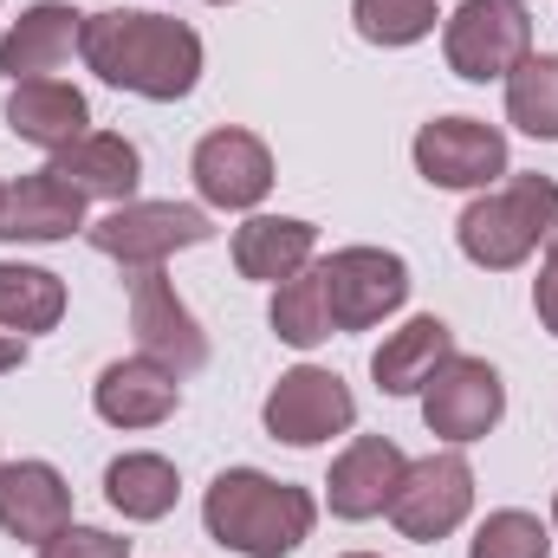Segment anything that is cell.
I'll return each instance as SVG.
<instances>
[{
	"label": "cell",
	"instance_id": "1",
	"mask_svg": "<svg viewBox=\"0 0 558 558\" xmlns=\"http://www.w3.org/2000/svg\"><path fill=\"white\" fill-rule=\"evenodd\" d=\"M78 59L111 85L149 105H182L202 85V33L169 13H137V7H105L85 13Z\"/></svg>",
	"mask_w": 558,
	"mask_h": 558
},
{
	"label": "cell",
	"instance_id": "2",
	"mask_svg": "<svg viewBox=\"0 0 558 558\" xmlns=\"http://www.w3.org/2000/svg\"><path fill=\"white\" fill-rule=\"evenodd\" d=\"M202 526L221 553L292 558L318 526V500L292 481L260 474V468H221L202 494Z\"/></svg>",
	"mask_w": 558,
	"mask_h": 558
},
{
	"label": "cell",
	"instance_id": "3",
	"mask_svg": "<svg viewBox=\"0 0 558 558\" xmlns=\"http://www.w3.org/2000/svg\"><path fill=\"white\" fill-rule=\"evenodd\" d=\"M461 254L481 274H513L533 254L558 247V182L553 175H507L500 189H481L454 221Z\"/></svg>",
	"mask_w": 558,
	"mask_h": 558
},
{
	"label": "cell",
	"instance_id": "4",
	"mask_svg": "<svg viewBox=\"0 0 558 558\" xmlns=\"http://www.w3.org/2000/svg\"><path fill=\"white\" fill-rule=\"evenodd\" d=\"M441 59L468 85L513 78L533 59V7L526 0H461L441 20Z\"/></svg>",
	"mask_w": 558,
	"mask_h": 558
},
{
	"label": "cell",
	"instance_id": "5",
	"mask_svg": "<svg viewBox=\"0 0 558 558\" xmlns=\"http://www.w3.org/2000/svg\"><path fill=\"white\" fill-rule=\"evenodd\" d=\"M85 241L105 254V260H118V267H162L169 254H182V247H202V241H215V215L208 208H195V202H118L111 215H98L92 228H85Z\"/></svg>",
	"mask_w": 558,
	"mask_h": 558
},
{
	"label": "cell",
	"instance_id": "6",
	"mask_svg": "<svg viewBox=\"0 0 558 558\" xmlns=\"http://www.w3.org/2000/svg\"><path fill=\"white\" fill-rule=\"evenodd\" d=\"M474 513V468L461 448H435L403 468L397 494H390V526L416 546H435L448 533H461Z\"/></svg>",
	"mask_w": 558,
	"mask_h": 558
},
{
	"label": "cell",
	"instance_id": "7",
	"mask_svg": "<svg viewBox=\"0 0 558 558\" xmlns=\"http://www.w3.org/2000/svg\"><path fill=\"white\" fill-rule=\"evenodd\" d=\"M325 279V305L338 331H371L384 318H397L410 305V260L390 247H338L331 260H318Z\"/></svg>",
	"mask_w": 558,
	"mask_h": 558
},
{
	"label": "cell",
	"instance_id": "8",
	"mask_svg": "<svg viewBox=\"0 0 558 558\" xmlns=\"http://www.w3.org/2000/svg\"><path fill=\"white\" fill-rule=\"evenodd\" d=\"M410 156L428 189L481 195V189H500V175H507V131L481 124V118H428Z\"/></svg>",
	"mask_w": 558,
	"mask_h": 558
},
{
	"label": "cell",
	"instance_id": "9",
	"mask_svg": "<svg viewBox=\"0 0 558 558\" xmlns=\"http://www.w3.org/2000/svg\"><path fill=\"white\" fill-rule=\"evenodd\" d=\"M260 422H267V435L286 441V448H325L331 435H351V422H357V397H351V384H344L338 371L292 364L274 390H267Z\"/></svg>",
	"mask_w": 558,
	"mask_h": 558
},
{
	"label": "cell",
	"instance_id": "10",
	"mask_svg": "<svg viewBox=\"0 0 558 558\" xmlns=\"http://www.w3.org/2000/svg\"><path fill=\"white\" fill-rule=\"evenodd\" d=\"M507 416V384L487 357H448L428 384H422V422L428 435H441L448 448H468L481 435H494Z\"/></svg>",
	"mask_w": 558,
	"mask_h": 558
},
{
	"label": "cell",
	"instance_id": "11",
	"mask_svg": "<svg viewBox=\"0 0 558 558\" xmlns=\"http://www.w3.org/2000/svg\"><path fill=\"white\" fill-rule=\"evenodd\" d=\"M189 175H195V195L202 208H221V215H254L267 195H274V149L228 124V131H208L189 156Z\"/></svg>",
	"mask_w": 558,
	"mask_h": 558
},
{
	"label": "cell",
	"instance_id": "12",
	"mask_svg": "<svg viewBox=\"0 0 558 558\" xmlns=\"http://www.w3.org/2000/svg\"><path fill=\"white\" fill-rule=\"evenodd\" d=\"M131 331H137L143 357H156L175 377H195L208 364V331L195 325V312L182 305L175 279L162 267H137V279H131Z\"/></svg>",
	"mask_w": 558,
	"mask_h": 558
},
{
	"label": "cell",
	"instance_id": "13",
	"mask_svg": "<svg viewBox=\"0 0 558 558\" xmlns=\"http://www.w3.org/2000/svg\"><path fill=\"white\" fill-rule=\"evenodd\" d=\"M85 221V195L46 162V169H26L0 189V241L13 247H52V241H72Z\"/></svg>",
	"mask_w": 558,
	"mask_h": 558
},
{
	"label": "cell",
	"instance_id": "14",
	"mask_svg": "<svg viewBox=\"0 0 558 558\" xmlns=\"http://www.w3.org/2000/svg\"><path fill=\"white\" fill-rule=\"evenodd\" d=\"M403 468H410V454L390 441V435H357L338 461H331V474H325V507H331V520H377V513H390V494H397V481H403Z\"/></svg>",
	"mask_w": 558,
	"mask_h": 558
},
{
	"label": "cell",
	"instance_id": "15",
	"mask_svg": "<svg viewBox=\"0 0 558 558\" xmlns=\"http://www.w3.org/2000/svg\"><path fill=\"white\" fill-rule=\"evenodd\" d=\"M78 39H85V13H78L72 0H33V7L0 33V72H7L13 85L52 78V72L72 65Z\"/></svg>",
	"mask_w": 558,
	"mask_h": 558
},
{
	"label": "cell",
	"instance_id": "16",
	"mask_svg": "<svg viewBox=\"0 0 558 558\" xmlns=\"http://www.w3.org/2000/svg\"><path fill=\"white\" fill-rule=\"evenodd\" d=\"M72 526V487L52 461H0V533L46 546Z\"/></svg>",
	"mask_w": 558,
	"mask_h": 558
},
{
	"label": "cell",
	"instance_id": "17",
	"mask_svg": "<svg viewBox=\"0 0 558 558\" xmlns=\"http://www.w3.org/2000/svg\"><path fill=\"white\" fill-rule=\"evenodd\" d=\"M175 403H182V377L162 371L143 351L105 364L98 384H92V410H98V422H111V428H162V422L175 416Z\"/></svg>",
	"mask_w": 558,
	"mask_h": 558
},
{
	"label": "cell",
	"instance_id": "18",
	"mask_svg": "<svg viewBox=\"0 0 558 558\" xmlns=\"http://www.w3.org/2000/svg\"><path fill=\"white\" fill-rule=\"evenodd\" d=\"M7 131L33 149H46V156H59L92 131V105L65 78H26L7 92Z\"/></svg>",
	"mask_w": 558,
	"mask_h": 558
},
{
	"label": "cell",
	"instance_id": "19",
	"mask_svg": "<svg viewBox=\"0 0 558 558\" xmlns=\"http://www.w3.org/2000/svg\"><path fill=\"white\" fill-rule=\"evenodd\" d=\"M52 169L85 195V202H137V182H143V156L124 131H85L72 149L52 156Z\"/></svg>",
	"mask_w": 558,
	"mask_h": 558
},
{
	"label": "cell",
	"instance_id": "20",
	"mask_svg": "<svg viewBox=\"0 0 558 558\" xmlns=\"http://www.w3.org/2000/svg\"><path fill=\"white\" fill-rule=\"evenodd\" d=\"M454 357V331L435 318V312H416L403 318L377 351H371V377L384 397H422V384Z\"/></svg>",
	"mask_w": 558,
	"mask_h": 558
},
{
	"label": "cell",
	"instance_id": "21",
	"mask_svg": "<svg viewBox=\"0 0 558 558\" xmlns=\"http://www.w3.org/2000/svg\"><path fill=\"white\" fill-rule=\"evenodd\" d=\"M312 254H318V228L299 215H247L234 228V274L241 279L279 286V279L305 274Z\"/></svg>",
	"mask_w": 558,
	"mask_h": 558
},
{
	"label": "cell",
	"instance_id": "22",
	"mask_svg": "<svg viewBox=\"0 0 558 558\" xmlns=\"http://www.w3.org/2000/svg\"><path fill=\"white\" fill-rule=\"evenodd\" d=\"M105 500H111V513H124L131 526H156V520H169L175 513V500H182V474H175V461L169 454H118L111 468H105Z\"/></svg>",
	"mask_w": 558,
	"mask_h": 558
},
{
	"label": "cell",
	"instance_id": "23",
	"mask_svg": "<svg viewBox=\"0 0 558 558\" xmlns=\"http://www.w3.org/2000/svg\"><path fill=\"white\" fill-rule=\"evenodd\" d=\"M59 318H65V279L26 260H0V331L39 338L59 331Z\"/></svg>",
	"mask_w": 558,
	"mask_h": 558
},
{
	"label": "cell",
	"instance_id": "24",
	"mask_svg": "<svg viewBox=\"0 0 558 558\" xmlns=\"http://www.w3.org/2000/svg\"><path fill=\"white\" fill-rule=\"evenodd\" d=\"M274 338L279 344H292V351H312V344H325L338 325H331V305H325V279L318 267H305V274L279 279L274 286Z\"/></svg>",
	"mask_w": 558,
	"mask_h": 558
},
{
	"label": "cell",
	"instance_id": "25",
	"mask_svg": "<svg viewBox=\"0 0 558 558\" xmlns=\"http://www.w3.org/2000/svg\"><path fill=\"white\" fill-rule=\"evenodd\" d=\"M507 124L539 143H558V52H533L507 78Z\"/></svg>",
	"mask_w": 558,
	"mask_h": 558
},
{
	"label": "cell",
	"instance_id": "26",
	"mask_svg": "<svg viewBox=\"0 0 558 558\" xmlns=\"http://www.w3.org/2000/svg\"><path fill=\"white\" fill-rule=\"evenodd\" d=\"M351 20H357V39L397 52V46H416L435 33V0H351Z\"/></svg>",
	"mask_w": 558,
	"mask_h": 558
},
{
	"label": "cell",
	"instance_id": "27",
	"mask_svg": "<svg viewBox=\"0 0 558 558\" xmlns=\"http://www.w3.org/2000/svg\"><path fill=\"white\" fill-rule=\"evenodd\" d=\"M468 558H553V526H539V513L526 507H500L474 526Z\"/></svg>",
	"mask_w": 558,
	"mask_h": 558
},
{
	"label": "cell",
	"instance_id": "28",
	"mask_svg": "<svg viewBox=\"0 0 558 558\" xmlns=\"http://www.w3.org/2000/svg\"><path fill=\"white\" fill-rule=\"evenodd\" d=\"M39 558H131V539H118V533H105V526H65L59 539H46Z\"/></svg>",
	"mask_w": 558,
	"mask_h": 558
},
{
	"label": "cell",
	"instance_id": "29",
	"mask_svg": "<svg viewBox=\"0 0 558 558\" xmlns=\"http://www.w3.org/2000/svg\"><path fill=\"white\" fill-rule=\"evenodd\" d=\"M533 312H539V325L558 338V247L539 260V279H533Z\"/></svg>",
	"mask_w": 558,
	"mask_h": 558
},
{
	"label": "cell",
	"instance_id": "30",
	"mask_svg": "<svg viewBox=\"0 0 558 558\" xmlns=\"http://www.w3.org/2000/svg\"><path fill=\"white\" fill-rule=\"evenodd\" d=\"M20 364H26V338L0 331V377H7V371H20Z\"/></svg>",
	"mask_w": 558,
	"mask_h": 558
},
{
	"label": "cell",
	"instance_id": "31",
	"mask_svg": "<svg viewBox=\"0 0 558 558\" xmlns=\"http://www.w3.org/2000/svg\"><path fill=\"white\" fill-rule=\"evenodd\" d=\"M553 533H558V494H553Z\"/></svg>",
	"mask_w": 558,
	"mask_h": 558
},
{
	"label": "cell",
	"instance_id": "32",
	"mask_svg": "<svg viewBox=\"0 0 558 558\" xmlns=\"http://www.w3.org/2000/svg\"><path fill=\"white\" fill-rule=\"evenodd\" d=\"M344 558H377V553H344Z\"/></svg>",
	"mask_w": 558,
	"mask_h": 558
},
{
	"label": "cell",
	"instance_id": "33",
	"mask_svg": "<svg viewBox=\"0 0 558 558\" xmlns=\"http://www.w3.org/2000/svg\"><path fill=\"white\" fill-rule=\"evenodd\" d=\"M208 7H234V0H208Z\"/></svg>",
	"mask_w": 558,
	"mask_h": 558
},
{
	"label": "cell",
	"instance_id": "34",
	"mask_svg": "<svg viewBox=\"0 0 558 558\" xmlns=\"http://www.w3.org/2000/svg\"><path fill=\"white\" fill-rule=\"evenodd\" d=\"M0 189H7V182H0Z\"/></svg>",
	"mask_w": 558,
	"mask_h": 558
}]
</instances>
